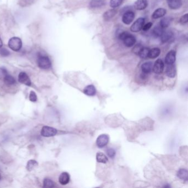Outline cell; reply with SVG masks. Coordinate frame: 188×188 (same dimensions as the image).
<instances>
[{"label":"cell","mask_w":188,"mask_h":188,"mask_svg":"<svg viewBox=\"0 0 188 188\" xmlns=\"http://www.w3.org/2000/svg\"><path fill=\"white\" fill-rule=\"evenodd\" d=\"M2 45H3V43H2V39H1V37H0V48L2 47Z\"/></svg>","instance_id":"cell-38"},{"label":"cell","mask_w":188,"mask_h":188,"mask_svg":"<svg viewBox=\"0 0 188 188\" xmlns=\"http://www.w3.org/2000/svg\"><path fill=\"white\" fill-rule=\"evenodd\" d=\"M3 81L8 86H11L15 84V78L12 76L11 75H9L8 73L6 75L4 76Z\"/></svg>","instance_id":"cell-21"},{"label":"cell","mask_w":188,"mask_h":188,"mask_svg":"<svg viewBox=\"0 0 188 188\" xmlns=\"http://www.w3.org/2000/svg\"><path fill=\"white\" fill-rule=\"evenodd\" d=\"M176 60V52L174 50H171L168 52L165 58V62L167 65L174 64Z\"/></svg>","instance_id":"cell-10"},{"label":"cell","mask_w":188,"mask_h":188,"mask_svg":"<svg viewBox=\"0 0 188 188\" xmlns=\"http://www.w3.org/2000/svg\"><path fill=\"white\" fill-rule=\"evenodd\" d=\"M148 5L147 0H137L135 3V9L137 10H143Z\"/></svg>","instance_id":"cell-12"},{"label":"cell","mask_w":188,"mask_h":188,"mask_svg":"<svg viewBox=\"0 0 188 188\" xmlns=\"http://www.w3.org/2000/svg\"><path fill=\"white\" fill-rule=\"evenodd\" d=\"M96 159H97V161L99 163H106L108 161V159L107 157V156L102 152L97 153V156H96Z\"/></svg>","instance_id":"cell-24"},{"label":"cell","mask_w":188,"mask_h":188,"mask_svg":"<svg viewBox=\"0 0 188 188\" xmlns=\"http://www.w3.org/2000/svg\"><path fill=\"white\" fill-rule=\"evenodd\" d=\"M135 13L132 11L126 12L122 15V21L125 24H130L134 19Z\"/></svg>","instance_id":"cell-7"},{"label":"cell","mask_w":188,"mask_h":188,"mask_svg":"<svg viewBox=\"0 0 188 188\" xmlns=\"http://www.w3.org/2000/svg\"><path fill=\"white\" fill-rule=\"evenodd\" d=\"M153 68V63L152 62H147L144 63L141 66V70L143 73L148 74L152 71Z\"/></svg>","instance_id":"cell-16"},{"label":"cell","mask_w":188,"mask_h":188,"mask_svg":"<svg viewBox=\"0 0 188 188\" xmlns=\"http://www.w3.org/2000/svg\"><path fill=\"white\" fill-rule=\"evenodd\" d=\"M166 13H167L166 9H162V8H159L158 9H156L154 12L153 13L152 18L155 19L161 18L166 14Z\"/></svg>","instance_id":"cell-15"},{"label":"cell","mask_w":188,"mask_h":188,"mask_svg":"<svg viewBox=\"0 0 188 188\" xmlns=\"http://www.w3.org/2000/svg\"><path fill=\"white\" fill-rule=\"evenodd\" d=\"M163 32V29L161 26H156L153 30V34L156 37H159L161 36Z\"/></svg>","instance_id":"cell-26"},{"label":"cell","mask_w":188,"mask_h":188,"mask_svg":"<svg viewBox=\"0 0 188 188\" xmlns=\"http://www.w3.org/2000/svg\"><path fill=\"white\" fill-rule=\"evenodd\" d=\"M122 41L126 46L130 48L135 45L136 43V38L134 36L128 33V35L126 36L125 38L122 40Z\"/></svg>","instance_id":"cell-9"},{"label":"cell","mask_w":188,"mask_h":188,"mask_svg":"<svg viewBox=\"0 0 188 188\" xmlns=\"http://www.w3.org/2000/svg\"><path fill=\"white\" fill-rule=\"evenodd\" d=\"M37 63L39 67L43 70H47L51 67V61L49 57L45 54H42V53L38 54Z\"/></svg>","instance_id":"cell-1"},{"label":"cell","mask_w":188,"mask_h":188,"mask_svg":"<svg viewBox=\"0 0 188 188\" xmlns=\"http://www.w3.org/2000/svg\"><path fill=\"white\" fill-rule=\"evenodd\" d=\"M172 21V18L167 17L162 18L160 21V26L163 28H166L169 27Z\"/></svg>","instance_id":"cell-23"},{"label":"cell","mask_w":188,"mask_h":188,"mask_svg":"<svg viewBox=\"0 0 188 188\" xmlns=\"http://www.w3.org/2000/svg\"><path fill=\"white\" fill-rule=\"evenodd\" d=\"M161 54V50L158 48H153L152 49L149 50L148 57L150 59H155L157 57L159 56V55Z\"/></svg>","instance_id":"cell-19"},{"label":"cell","mask_w":188,"mask_h":188,"mask_svg":"<svg viewBox=\"0 0 188 188\" xmlns=\"http://www.w3.org/2000/svg\"><path fill=\"white\" fill-rule=\"evenodd\" d=\"M164 63L161 59H158L156 61L153 66L152 70L156 74H161L164 70Z\"/></svg>","instance_id":"cell-6"},{"label":"cell","mask_w":188,"mask_h":188,"mask_svg":"<svg viewBox=\"0 0 188 188\" xmlns=\"http://www.w3.org/2000/svg\"><path fill=\"white\" fill-rule=\"evenodd\" d=\"M166 75H167L169 77H174L176 75V69L174 64L167 65V67L166 68Z\"/></svg>","instance_id":"cell-13"},{"label":"cell","mask_w":188,"mask_h":188,"mask_svg":"<svg viewBox=\"0 0 188 188\" xmlns=\"http://www.w3.org/2000/svg\"><path fill=\"white\" fill-rule=\"evenodd\" d=\"M109 138L107 135H101L100 136H99L97 139L96 144L98 147L102 148V147L105 146L107 145L109 142Z\"/></svg>","instance_id":"cell-5"},{"label":"cell","mask_w":188,"mask_h":188,"mask_svg":"<svg viewBox=\"0 0 188 188\" xmlns=\"http://www.w3.org/2000/svg\"><path fill=\"white\" fill-rule=\"evenodd\" d=\"M107 154L111 158H113L115 155V151L113 149H109L107 150Z\"/></svg>","instance_id":"cell-36"},{"label":"cell","mask_w":188,"mask_h":188,"mask_svg":"<svg viewBox=\"0 0 188 188\" xmlns=\"http://www.w3.org/2000/svg\"><path fill=\"white\" fill-rule=\"evenodd\" d=\"M152 22H149L145 25H143L142 29H143V31H147V30H149V29L152 27Z\"/></svg>","instance_id":"cell-37"},{"label":"cell","mask_w":188,"mask_h":188,"mask_svg":"<svg viewBox=\"0 0 188 188\" xmlns=\"http://www.w3.org/2000/svg\"><path fill=\"white\" fill-rule=\"evenodd\" d=\"M145 19L144 18H138L137 20L132 24L131 28H130V30L132 32H135V33L140 32L142 29L143 25L145 24Z\"/></svg>","instance_id":"cell-3"},{"label":"cell","mask_w":188,"mask_h":188,"mask_svg":"<svg viewBox=\"0 0 188 188\" xmlns=\"http://www.w3.org/2000/svg\"><path fill=\"white\" fill-rule=\"evenodd\" d=\"M149 48L143 47L142 50L140 52V53L138 54V55L142 59H146L147 57H148V55H149Z\"/></svg>","instance_id":"cell-28"},{"label":"cell","mask_w":188,"mask_h":188,"mask_svg":"<svg viewBox=\"0 0 188 188\" xmlns=\"http://www.w3.org/2000/svg\"><path fill=\"white\" fill-rule=\"evenodd\" d=\"M169 7L172 9H179L182 6V0H167Z\"/></svg>","instance_id":"cell-11"},{"label":"cell","mask_w":188,"mask_h":188,"mask_svg":"<svg viewBox=\"0 0 188 188\" xmlns=\"http://www.w3.org/2000/svg\"><path fill=\"white\" fill-rule=\"evenodd\" d=\"M105 4L104 0H92L90 2V7L91 8H99L104 6Z\"/></svg>","instance_id":"cell-22"},{"label":"cell","mask_w":188,"mask_h":188,"mask_svg":"<svg viewBox=\"0 0 188 188\" xmlns=\"http://www.w3.org/2000/svg\"><path fill=\"white\" fill-rule=\"evenodd\" d=\"M117 13V11L115 9H111L108 10L107 12H105L103 15V18L105 21H109L111 18L116 15Z\"/></svg>","instance_id":"cell-18"},{"label":"cell","mask_w":188,"mask_h":188,"mask_svg":"<svg viewBox=\"0 0 188 188\" xmlns=\"http://www.w3.org/2000/svg\"><path fill=\"white\" fill-rule=\"evenodd\" d=\"M8 45L13 51H19L22 47V42L18 37H13L9 39Z\"/></svg>","instance_id":"cell-2"},{"label":"cell","mask_w":188,"mask_h":188,"mask_svg":"<svg viewBox=\"0 0 188 188\" xmlns=\"http://www.w3.org/2000/svg\"><path fill=\"white\" fill-rule=\"evenodd\" d=\"M55 186L54 182L49 178H46L43 182V187L44 188H53Z\"/></svg>","instance_id":"cell-27"},{"label":"cell","mask_w":188,"mask_h":188,"mask_svg":"<svg viewBox=\"0 0 188 188\" xmlns=\"http://www.w3.org/2000/svg\"><path fill=\"white\" fill-rule=\"evenodd\" d=\"M188 14L186 13L184 15L182 16V17L180 19V23L181 24H185L188 23Z\"/></svg>","instance_id":"cell-34"},{"label":"cell","mask_w":188,"mask_h":188,"mask_svg":"<svg viewBox=\"0 0 188 188\" xmlns=\"http://www.w3.org/2000/svg\"><path fill=\"white\" fill-rule=\"evenodd\" d=\"M34 0H19V3L22 6H27L30 5Z\"/></svg>","instance_id":"cell-33"},{"label":"cell","mask_w":188,"mask_h":188,"mask_svg":"<svg viewBox=\"0 0 188 188\" xmlns=\"http://www.w3.org/2000/svg\"><path fill=\"white\" fill-rule=\"evenodd\" d=\"M57 134V130L54 128L44 126L41 130V135L44 137H49L54 136Z\"/></svg>","instance_id":"cell-4"},{"label":"cell","mask_w":188,"mask_h":188,"mask_svg":"<svg viewBox=\"0 0 188 188\" xmlns=\"http://www.w3.org/2000/svg\"><path fill=\"white\" fill-rule=\"evenodd\" d=\"M36 166H38V163L36 161L34 160H30L27 163V169L29 171H31L34 169Z\"/></svg>","instance_id":"cell-29"},{"label":"cell","mask_w":188,"mask_h":188,"mask_svg":"<svg viewBox=\"0 0 188 188\" xmlns=\"http://www.w3.org/2000/svg\"><path fill=\"white\" fill-rule=\"evenodd\" d=\"M18 81L21 84H24L28 86H30L32 84V82L29 76L24 72H22L18 75Z\"/></svg>","instance_id":"cell-8"},{"label":"cell","mask_w":188,"mask_h":188,"mask_svg":"<svg viewBox=\"0 0 188 188\" xmlns=\"http://www.w3.org/2000/svg\"><path fill=\"white\" fill-rule=\"evenodd\" d=\"M84 92L87 96H94L96 93V88L93 85H88L84 89Z\"/></svg>","instance_id":"cell-17"},{"label":"cell","mask_w":188,"mask_h":188,"mask_svg":"<svg viewBox=\"0 0 188 188\" xmlns=\"http://www.w3.org/2000/svg\"><path fill=\"white\" fill-rule=\"evenodd\" d=\"M173 36V33L172 32H170V31L167 30V31L163 32L161 36V42L163 43L168 42L172 38Z\"/></svg>","instance_id":"cell-20"},{"label":"cell","mask_w":188,"mask_h":188,"mask_svg":"<svg viewBox=\"0 0 188 188\" xmlns=\"http://www.w3.org/2000/svg\"><path fill=\"white\" fill-rule=\"evenodd\" d=\"M29 100L31 102H35L37 101V97L36 93L34 91H31L29 94Z\"/></svg>","instance_id":"cell-35"},{"label":"cell","mask_w":188,"mask_h":188,"mask_svg":"<svg viewBox=\"0 0 188 188\" xmlns=\"http://www.w3.org/2000/svg\"><path fill=\"white\" fill-rule=\"evenodd\" d=\"M123 0H111L110 6L111 7L115 9L120 6L122 3Z\"/></svg>","instance_id":"cell-30"},{"label":"cell","mask_w":188,"mask_h":188,"mask_svg":"<svg viewBox=\"0 0 188 188\" xmlns=\"http://www.w3.org/2000/svg\"><path fill=\"white\" fill-rule=\"evenodd\" d=\"M10 55V52L6 48H0V55L2 57H7Z\"/></svg>","instance_id":"cell-31"},{"label":"cell","mask_w":188,"mask_h":188,"mask_svg":"<svg viewBox=\"0 0 188 188\" xmlns=\"http://www.w3.org/2000/svg\"><path fill=\"white\" fill-rule=\"evenodd\" d=\"M70 179V176L69 173L67 172H63V173L61 174V175L59 176V181L61 185H65L69 183Z\"/></svg>","instance_id":"cell-14"},{"label":"cell","mask_w":188,"mask_h":188,"mask_svg":"<svg viewBox=\"0 0 188 188\" xmlns=\"http://www.w3.org/2000/svg\"><path fill=\"white\" fill-rule=\"evenodd\" d=\"M177 176L180 179L186 180L188 178V171L185 169H181L178 171Z\"/></svg>","instance_id":"cell-25"},{"label":"cell","mask_w":188,"mask_h":188,"mask_svg":"<svg viewBox=\"0 0 188 188\" xmlns=\"http://www.w3.org/2000/svg\"><path fill=\"white\" fill-rule=\"evenodd\" d=\"M143 46L141 45V44H137V45H135L134 46V48H133L132 49V51L133 53L135 54H137L138 55L141 50H142V49L143 48Z\"/></svg>","instance_id":"cell-32"}]
</instances>
